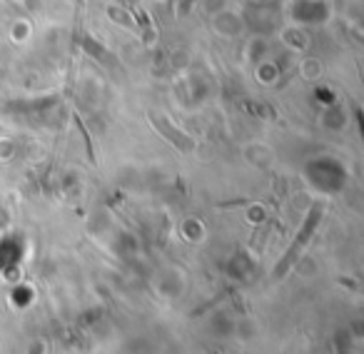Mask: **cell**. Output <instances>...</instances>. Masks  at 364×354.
Listing matches in <instances>:
<instances>
[{
  "mask_svg": "<svg viewBox=\"0 0 364 354\" xmlns=\"http://www.w3.org/2000/svg\"><path fill=\"white\" fill-rule=\"evenodd\" d=\"M80 43H82V50H85V53H90L92 58H97V60H100V63H107V65L117 68L115 55H110V53H107L105 48H102L97 41H92L90 36H82V38H80Z\"/></svg>",
  "mask_w": 364,
  "mask_h": 354,
  "instance_id": "277c9868",
  "label": "cell"
},
{
  "mask_svg": "<svg viewBox=\"0 0 364 354\" xmlns=\"http://www.w3.org/2000/svg\"><path fill=\"white\" fill-rule=\"evenodd\" d=\"M185 289H188V279H185L182 272H177V269H167V272H162L160 277H157V292L165 299L182 297Z\"/></svg>",
  "mask_w": 364,
  "mask_h": 354,
  "instance_id": "3957f363",
  "label": "cell"
},
{
  "mask_svg": "<svg viewBox=\"0 0 364 354\" xmlns=\"http://www.w3.org/2000/svg\"><path fill=\"white\" fill-rule=\"evenodd\" d=\"M33 287H28V284H21V287H16L13 289V294H11V299H13V304H16V307H28V304L33 302Z\"/></svg>",
  "mask_w": 364,
  "mask_h": 354,
  "instance_id": "8992f818",
  "label": "cell"
},
{
  "mask_svg": "<svg viewBox=\"0 0 364 354\" xmlns=\"http://www.w3.org/2000/svg\"><path fill=\"white\" fill-rule=\"evenodd\" d=\"M228 274L232 279H237V282H245V279H250V274H252V267L247 264V257H245V262H242V254H237L235 259H230V262H228Z\"/></svg>",
  "mask_w": 364,
  "mask_h": 354,
  "instance_id": "5b68a950",
  "label": "cell"
},
{
  "mask_svg": "<svg viewBox=\"0 0 364 354\" xmlns=\"http://www.w3.org/2000/svg\"><path fill=\"white\" fill-rule=\"evenodd\" d=\"M150 122H152V127H155V130L160 132V135L165 137L167 142H172V145H175L180 152H193L195 150V140H193V137H190L188 132H182L180 127L172 125V122L167 120V117L155 115V112H152Z\"/></svg>",
  "mask_w": 364,
  "mask_h": 354,
  "instance_id": "7a4b0ae2",
  "label": "cell"
},
{
  "mask_svg": "<svg viewBox=\"0 0 364 354\" xmlns=\"http://www.w3.org/2000/svg\"><path fill=\"white\" fill-rule=\"evenodd\" d=\"M322 218H324V205L322 203H314L312 208H309V213H307V218H304V222H302V227L297 230V235H294V240L289 242V247H287V252L282 254V257L277 259V264H274V269H272V279H282L284 274L289 272V269L297 264V259L304 254V247L309 245V240H312V235L317 232V227H319V222H322Z\"/></svg>",
  "mask_w": 364,
  "mask_h": 354,
  "instance_id": "6da1fadb",
  "label": "cell"
},
{
  "mask_svg": "<svg viewBox=\"0 0 364 354\" xmlns=\"http://www.w3.org/2000/svg\"><path fill=\"white\" fill-rule=\"evenodd\" d=\"M28 354H46V342H33L28 347Z\"/></svg>",
  "mask_w": 364,
  "mask_h": 354,
  "instance_id": "52a82bcc",
  "label": "cell"
}]
</instances>
